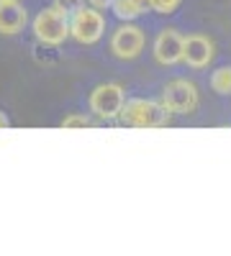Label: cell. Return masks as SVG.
I'll return each instance as SVG.
<instances>
[{
    "instance_id": "cell-12",
    "label": "cell",
    "mask_w": 231,
    "mask_h": 256,
    "mask_svg": "<svg viewBox=\"0 0 231 256\" xmlns=\"http://www.w3.org/2000/svg\"><path fill=\"white\" fill-rule=\"evenodd\" d=\"M59 126H62V128H90L93 120H90L88 116H82V113H72V116H67L65 120H62Z\"/></svg>"
},
{
    "instance_id": "cell-6",
    "label": "cell",
    "mask_w": 231,
    "mask_h": 256,
    "mask_svg": "<svg viewBox=\"0 0 231 256\" xmlns=\"http://www.w3.org/2000/svg\"><path fill=\"white\" fill-rule=\"evenodd\" d=\"M144 44H146V36H144V28L126 20L123 26H118L111 36V54L116 59H123V62H131L136 59L141 52H144Z\"/></svg>"
},
{
    "instance_id": "cell-13",
    "label": "cell",
    "mask_w": 231,
    "mask_h": 256,
    "mask_svg": "<svg viewBox=\"0 0 231 256\" xmlns=\"http://www.w3.org/2000/svg\"><path fill=\"white\" fill-rule=\"evenodd\" d=\"M180 3H182V0H154L152 10H157V13H162V16H172V13L180 8Z\"/></svg>"
},
{
    "instance_id": "cell-1",
    "label": "cell",
    "mask_w": 231,
    "mask_h": 256,
    "mask_svg": "<svg viewBox=\"0 0 231 256\" xmlns=\"http://www.w3.org/2000/svg\"><path fill=\"white\" fill-rule=\"evenodd\" d=\"M170 116L172 113L162 105V100L131 98L121 110V123L131 128H164L170 123Z\"/></svg>"
},
{
    "instance_id": "cell-17",
    "label": "cell",
    "mask_w": 231,
    "mask_h": 256,
    "mask_svg": "<svg viewBox=\"0 0 231 256\" xmlns=\"http://www.w3.org/2000/svg\"><path fill=\"white\" fill-rule=\"evenodd\" d=\"M0 3H21V0H0Z\"/></svg>"
},
{
    "instance_id": "cell-16",
    "label": "cell",
    "mask_w": 231,
    "mask_h": 256,
    "mask_svg": "<svg viewBox=\"0 0 231 256\" xmlns=\"http://www.w3.org/2000/svg\"><path fill=\"white\" fill-rule=\"evenodd\" d=\"M11 126V120L6 118V113H0V128H8Z\"/></svg>"
},
{
    "instance_id": "cell-5",
    "label": "cell",
    "mask_w": 231,
    "mask_h": 256,
    "mask_svg": "<svg viewBox=\"0 0 231 256\" xmlns=\"http://www.w3.org/2000/svg\"><path fill=\"white\" fill-rule=\"evenodd\" d=\"M88 102H90V110L100 120H116V118H121V110L126 105V92H123L121 84L106 82V84H98L90 92Z\"/></svg>"
},
{
    "instance_id": "cell-15",
    "label": "cell",
    "mask_w": 231,
    "mask_h": 256,
    "mask_svg": "<svg viewBox=\"0 0 231 256\" xmlns=\"http://www.w3.org/2000/svg\"><path fill=\"white\" fill-rule=\"evenodd\" d=\"M88 3H90L93 8H98V10H108V8H113L116 0H88Z\"/></svg>"
},
{
    "instance_id": "cell-2",
    "label": "cell",
    "mask_w": 231,
    "mask_h": 256,
    "mask_svg": "<svg viewBox=\"0 0 231 256\" xmlns=\"http://www.w3.org/2000/svg\"><path fill=\"white\" fill-rule=\"evenodd\" d=\"M31 31L39 44L57 49L70 38V16L65 10H59L57 6H49L44 10H39V16L31 24Z\"/></svg>"
},
{
    "instance_id": "cell-4",
    "label": "cell",
    "mask_w": 231,
    "mask_h": 256,
    "mask_svg": "<svg viewBox=\"0 0 231 256\" xmlns=\"http://www.w3.org/2000/svg\"><path fill=\"white\" fill-rule=\"evenodd\" d=\"M103 34H106V18H103V13L98 8L82 6L77 13L70 16V36L77 44H85V46L98 44Z\"/></svg>"
},
{
    "instance_id": "cell-10",
    "label": "cell",
    "mask_w": 231,
    "mask_h": 256,
    "mask_svg": "<svg viewBox=\"0 0 231 256\" xmlns=\"http://www.w3.org/2000/svg\"><path fill=\"white\" fill-rule=\"evenodd\" d=\"M111 10H113L116 18H121V20H134V18H139L141 13H146V8L141 6V0H116Z\"/></svg>"
},
{
    "instance_id": "cell-11",
    "label": "cell",
    "mask_w": 231,
    "mask_h": 256,
    "mask_svg": "<svg viewBox=\"0 0 231 256\" xmlns=\"http://www.w3.org/2000/svg\"><path fill=\"white\" fill-rule=\"evenodd\" d=\"M211 90L216 95H231V67H218L211 74Z\"/></svg>"
},
{
    "instance_id": "cell-8",
    "label": "cell",
    "mask_w": 231,
    "mask_h": 256,
    "mask_svg": "<svg viewBox=\"0 0 231 256\" xmlns=\"http://www.w3.org/2000/svg\"><path fill=\"white\" fill-rule=\"evenodd\" d=\"M182 46H185V36H180L175 28H162L154 38V59L162 67H172V64L182 62Z\"/></svg>"
},
{
    "instance_id": "cell-7",
    "label": "cell",
    "mask_w": 231,
    "mask_h": 256,
    "mask_svg": "<svg viewBox=\"0 0 231 256\" xmlns=\"http://www.w3.org/2000/svg\"><path fill=\"white\" fill-rule=\"evenodd\" d=\"M216 56V44L213 38H208L203 34H190L185 36V46H182V62L190 70H205Z\"/></svg>"
},
{
    "instance_id": "cell-3",
    "label": "cell",
    "mask_w": 231,
    "mask_h": 256,
    "mask_svg": "<svg viewBox=\"0 0 231 256\" xmlns=\"http://www.w3.org/2000/svg\"><path fill=\"white\" fill-rule=\"evenodd\" d=\"M159 100L172 116H193L198 110L200 95H198V88L190 80H172L162 88Z\"/></svg>"
},
{
    "instance_id": "cell-9",
    "label": "cell",
    "mask_w": 231,
    "mask_h": 256,
    "mask_svg": "<svg viewBox=\"0 0 231 256\" xmlns=\"http://www.w3.org/2000/svg\"><path fill=\"white\" fill-rule=\"evenodd\" d=\"M29 13L21 3H0V36H16L26 28Z\"/></svg>"
},
{
    "instance_id": "cell-14",
    "label": "cell",
    "mask_w": 231,
    "mask_h": 256,
    "mask_svg": "<svg viewBox=\"0 0 231 256\" xmlns=\"http://www.w3.org/2000/svg\"><path fill=\"white\" fill-rule=\"evenodd\" d=\"M82 3H85V0H54V6H57L59 10H65L67 16L77 13V10L82 8Z\"/></svg>"
}]
</instances>
